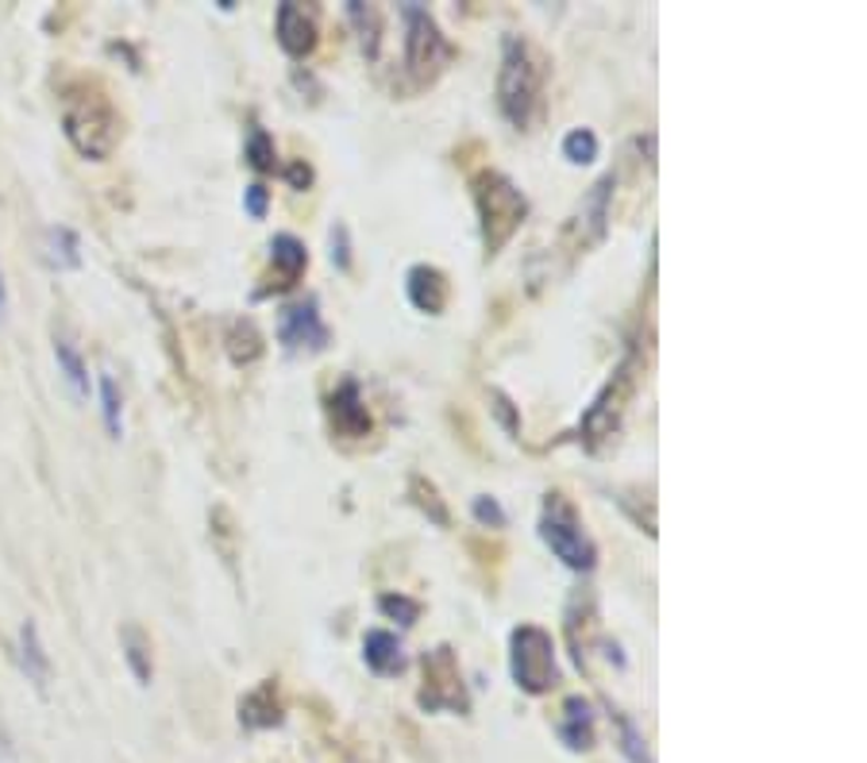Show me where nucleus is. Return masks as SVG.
I'll return each mask as SVG.
<instances>
[{"mask_svg":"<svg viewBox=\"0 0 867 763\" xmlns=\"http://www.w3.org/2000/svg\"><path fill=\"white\" fill-rule=\"evenodd\" d=\"M101 417H104V428H109L112 440H120L124 436V394H120L116 378L112 374H101Z\"/></svg>","mask_w":867,"mask_h":763,"instance_id":"22","label":"nucleus"},{"mask_svg":"<svg viewBox=\"0 0 867 763\" xmlns=\"http://www.w3.org/2000/svg\"><path fill=\"white\" fill-rule=\"evenodd\" d=\"M489 402H494V413H497V420H502V425H505V433L517 436V413H513V402H509V397H505L502 390H489Z\"/></svg>","mask_w":867,"mask_h":763,"instance_id":"32","label":"nucleus"},{"mask_svg":"<svg viewBox=\"0 0 867 763\" xmlns=\"http://www.w3.org/2000/svg\"><path fill=\"white\" fill-rule=\"evenodd\" d=\"M379 609L386 617H394V621H402V625H417V617H420V606L413 598H405V594H382Z\"/></svg>","mask_w":867,"mask_h":763,"instance_id":"29","label":"nucleus"},{"mask_svg":"<svg viewBox=\"0 0 867 763\" xmlns=\"http://www.w3.org/2000/svg\"><path fill=\"white\" fill-rule=\"evenodd\" d=\"M540 540L552 548V556L571 571H594L598 563V548H594L590 532L583 528L578 509L567 502V494L552 490L544 497V513H540Z\"/></svg>","mask_w":867,"mask_h":763,"instance_id":"4","label":"nucleus"},{"mask_svg":"<svg viewBox=\"0 0 867 763\" xmlns=\"http://www.w3.org/2000/svg\"><path fill=\"white\" fill-rule=\"evenodd\" d=\"M409 494H413V502H417L420 509H425L428 517H432L440 528H448V525H451V517H448V505L440 502V490H436V482H428L425 474H413V482H409Z\"/></svg>","mask_w":867,"mask_h":763,"instance_id":"24","label":"nucleus"},{"mask_svg":"<svg viewBox=\"0 0 867 763\" xmlns=\"http://www.w3.org/2000/svg\"><path fill=\"white\" fill-rule=\"evenodd\" d=\"M331 262H336L339 270L351 267V247H347V228H344V224H336V228H331Z\"/></svg>","mask_w":867,"mask_h":763,"instance_id":"33","label":"nucleus"},{"mask_svg":"<svg viewBox=\"0 0 867 763\" xmlns=\"http://www.w3.org/2000/svg\"><path fill=\"white\" fill-rule=\"evenodd\" d=\"M278 344L285 351H324L328 347V324L320 321V308H316V298L293 301V305L278 308Z\"/></svg>","mask_w":867,"mask_h":763,"instance_id":"9","label":"nucleus"},{"mask_svg":"<svg viewBox=\"0 0 867 763\" xmlns=\"http://www.w3.org/2000/svg\"><path fill=\"white\" fill-rule=\"evenodd\" d=\"M274 32H278V47L290 58H308L316 51V20L301 4H278Z\"/></svg>","mask_w":867,"mask_h":763,"instance_id":"13","label":"nucleus"},{"mask_svg":"<svg viewBox=\"0 0 867 763\" xmlns=\"http://www.w3.org/2000/svg\"><path fill=\"white\" fill-rule=\"evenodd\" d=\"M120 648H124V663L135 675V683L150 686V678H155V655H150L147 632H143L139 625H124V632H120Z\"/></svg>","mask_w":867,"mask_h":763,"instance_id":"19","label":"nucleus"},{"mask_svg":"<svg viewBox=\"0 0 867 763\" xmlns=\"http://www.w3.org/2000/svg\"><path fill=\"white\" fill-rule=\"evenodd\" d=\"M285 178H290V181H293V189H305V186H308V181H313V170H308V166H305V162H293V166H290V170H285Z\"/></svg>","mask_w":867,"mask_h":763,"instance_id":"34","label":"nucleus"},{"mask_svg":"<svg viewBox=\"0 0 867 763\" xmlns=\"http://www.w3.org/2000/svg\"><path fill=\"white\" fill-rule=\"evenodd\" d=\"M632 386H637V355H629V359L613 370V378L606 382V390H601V394L594 397L590 409H586L583 425H578L586 448H598L601 440L613 436L617 420H621V413H624V402L632 397Z\"/></svg>","mask_w":867,"mask_h":763,"instance_id":"7","label":"nucleus"},{"mask_svg":"<svg viewBox=\"0 0 867 763\" xmlns=\"http://www.w3.org/2000/svg\"><path fill=\"white\" fill-rule=\"evenodd\" d=\"M9 316V285H4V270H0V321Z\"/></svg>","mask_w":867,"mask_h":763,"instance_id":"35","label":"nucleus"},{"mask_svg":"<svg viewBox=\"0 0 867 763\" xmlns=\"http://www.w3.org/2000/svg\"><path fill=\"white\" fill-rule=\"evenodd\" d=\"M509 675L525 694H548L560 683L555 640L540 625H520L509 637Z\"/></svg>","mask_w":867,"mask_h":763,"instance_id":"5","label":"nucleus"},{"mask_svg":"<svg viewBox=\"0 0 867 763\" xmlns=\"http://www.w3.org/2000/svg\"><path fill=\"white\" fill-rule=\"evenodd\" d=\"M563 158L575 166H590L598 158V135L590 127H575V132L563 135Z\"/></svg>","mask_w":867,"mask_h":763,"instance_id":"25","label":"nucleus"},{"mask_svg":"<svg viewBox=\"0 0 867 763\" xmlns=\"http://www.w3.org/2000/svg\"><path fill=\"white\" fill-rule=\"evenodd\" d=\"M405 293H409L413 308H420V313H428V316H440L443 308H448L451 285L440 267L420 262V267H413L409 274H405Z\"/></svg>","mask_w":867,"mask_h":763,"instance_id":"14","label":"nucleus"},{"mask_svg":"<svg viewBox=\"0 0 867 763\" xmlns=\"http://www.w3.org/2000/svg\"><path fill=\"white\" fill-rule=\"evenodd\" d=\"M270 267H274V274H270V282L259 290V298H267V293L293 290V285H297V278L305 274V267H308L305 244H301L297 236H290V232L274 236V239H270Z\"/></svg>","mask_w":867,"mask_h":763,"instance_id":"12","label":"nucleus"},{"mask_svg":"<svg viewBox=\"0 0 867 763\" xmlns=\"http://www.w3.org/2000/svg\"><path fill=\"white\" fill-rule=\"evenodd\" d=\"M63 132L78 155L104 162L120 143V116L101 89H74L63 101Z\"/></svg>","mask_w":867,"mask_h":763,"instance_id":"2","label":"nucleus"},{"mask_svg":"<svg viewBox=\"0 0 867 763\" xmlns=\"http://www.w3.org/2000/svg\"><path fill=\"white\" fill-rule=\"evenodd\" d=\"M425 667V691H420V706L425 709H466L463 694V675H459V663L451 648H436L420 660Z\"/></svg>","mask_w":867,"mask_h":763,"instance_id":"8","label":"nucleus"},{"mask_svg":"<svg viewBox=\"0 0 867 763\" xmlns=\"http://www.w3.org/2000/svg\"><path fill=\"white\" fill-rule=\"evenodd\" d=\"M617 721V737H621V748H624V755H629L632 763H652V755H648V748H644V732L637 729V725L629 721L624 714H609Z\"/></svg>","mask_w":867,"mask_h":763,"instance_id":"28","label":"nucleus"},{"mask_svg":"<svg viewBox=\"0 0 867 763\" xmlns=\"http://www.w3.org/2000/svg\"><path fill=\"white\" fill-rule=\"evenodd\" d=\"M560 740L571 748V752H586L594 748V706L586 698H567L563 702V717L555 725Z\"/></svg>","mask_w":867,"mask_h":763,"instance_id":"16","label":"nucleus"},{"mask_svg":"<svg viewBox=\"0 0 867 763\" xmlns=\"http://www.w3.org/2000/svg\"><path fill=\"white\" fill-rule=\"evenodd\" d=\"M544 89V58L529 40L509 35L502 47V70H497V109L517 132L532 124Z\"/></svg>","mask_w":867,"mask_h":763,"instance_id":"1","label":"nucleus"},{"mask_svg":"<svg viewBox=\"0 0 867 763\" xmlns=\"http://www.w3.org/2000/svg\"><path fill=\"white\" fill-rule=\"evenodd\" d=\"M609 198H613V173H609V178H601L598 186L586 193L583 205H578V213L571 216L567 232H563L567 239H575V251H586V247H594L601 236H606V228H609Z\"/></svg>","mask_w":867,"mask_h":763,"instance_id":"10","label":"nucleus"},{"mask_svg":"<svg viewBox=\"0 0 867 763\" xmlns=\"http://www.w3.org/2000/svg\"><path fill=\"white\" fill-rule=\"evenodd\" d=\"M239 721H244L247 729H270V725L282 721V702H278L274 678H267L259 691H251L239 702Z\"/></svg>","mask_w":867,"mask_h":763,"instance_id":"18","label":"nucleus"},{"mask_svg":"<svg viewBox=\"0 0 867 763\" xmlns=\"http://www.w3.org/2000/svg\"><path fill=\"white\" fill-rule=\"evenodd\" d=\"M267 205H270V189L262 186V181H251V186L244 189V209L251 221H262L267 216Z\"/></svg>","mask_w":867,"mask_h":763,"instance_id":"30","label":"nucleus"},{"mask_svg":"<svg viewBox=\"0 0 867 763\" xmlns=\"http://www.w3.org/2000/svg\"><path fill=\"white\" fill-rule=\"evenodd\" d=\"M474 209H478V228H482L486 259H494V255L513 239V232L520 228V221L529 216L525 193L497 170H482L478 178H474Z\"/></svg>","mask_w":867,"mask_h":763,"instance_id":"3","label":"nucleus"},{"mask_svg":"<svg viewBox=\"0 0 867 763\" xmlns=\"http://www.w3.org/2000/svg\"><path fill=\"white\" fill-rule=\"evenodd\" d=\"M228 355L236 362H255L262 355V336L251 321H232L228 324Z\"/></svg>","mask_w":867,"mask_h":763,"instance_id":"23","label":"nucleus"},{"mask_svg":"<svg viewBox=\"0 0 867 763\" xmlns=\"http://www.w3.org/2000/svg\"><path fill=\"white\" fill-rule=\"evenodd\" d=\"M363 660L374 675H397L405 667V652H402V640L386 629H371L363 637Z\"/></svg>","mask_w":867,"mask_h":763,"instance_id":"17","label":"nucleus"},{"mask_svg":"<svg viewBox=\"0 0 867 763\" xmlns=\"http://www.w3.org/2000/svg\"><path fill=\"white\" fill-rule=\"evenodd\" d=\"M347 16H351V24L359 27V40H363V51L367 55H379V24H382V16H379V9H371V4H351L347 9Z\"/></svg>","mask_w":867,"mask_h":763,"instance_id":"26","label":"nucleus"},{"mask_svg":"<svg viewBox=\"0 0 867 763\" xmlns=\"http://www.w3.org/2000/svg\"><path fill=\"white\" fill-rule=\"evenodd\" d=\"M16 663H20V671L27 675V683H35L40 691H47V683H50V655H47V648H43L40 625H35V621L20 625Z\"/></svg>","mask_w":867,"mask_h":763,"instance_id":"15","label":"nucleus"},{"mask_svg":"<svg viewBox=\"0 0 867 763\" xmlns=\"http://www.w3.org/2000/svg\"><path fill=\"white\" fill-rule=\"evenodd\" d=\"M402 24H405V66H409V74L417 81H432L451 63L455 51H451V43L443 40L436 20L420 4H405Z\"/></svg>","mask_w":867,"mask_h":763,"instance_id":"6","label":"nucleus"},{"mask_svg":"<svg viewBox=\"0 0 867 763\" xmlns=\"http://www.w3.org/2000/svg\"><path fill=\"white\" fill-rule=\"evenodd\" d=\"M474 517H478V525H489V528H502L505 525V513H502V505L494 502V497H474Z\"/></svg>","mask_w":867,"mask_h":763,"instance_id":"31","label":"nucleus"},{"mask_svg":"<svg viewBox=\"0 0 867 763\" xmlns=\"http://www.w3.org/2000/svg\"><path fill=\"white\" fill-rule=\"evenodd\" d=\"M55 362H58V374H63L66 386H70V394L78 397V402H86L93 382H89V367L70 336H55Z\"/></svg>","mask_w":867,"mask_h":763,"instance_id":"20","label":"nucleus"},{"mask_svg":"<svg viewBox=\"0 0 867 763\" xmlns=\"http://www.w3.org/2000/svg\"><path fill=\"white\" fill-rule=\"evenodd\" d=\"M43 255L55 270H78L81 267V239L74 228H47L43 236Z\"/></svg>","mask_w":867,"mask_h":763,"instance_id":"21","label":"nucleus"},{"mask_svg":"<svg viewBox=\"0 0 867 763\" xmlns=\"http://www.w3.org/2000/svg\"><path fill=\"white\" fill-rule=\"evenodd\" d=\"M328 420L331 433L344 436V440H363L371 436V409L363 402V390H359L356 378H344L328 397Z\"/></svg>","mask_w":867,"mask_h":763,"instance_id":"11","label":"nucleus"},{"mask_svg":"<svg viewBox=\"0 0 867 763\" xmlns=\"http://www.w3.org/2000/svg\"><path fill=\"white\" fill-rule=\"evenodd\" d=\"M247 162L259 173H270L278 166V147L262 127H251V135H247Z\"/></svg>","mask_w":867,"mask_h":763,"instance_id":"27","label":"nucleus"}]
</instances>
